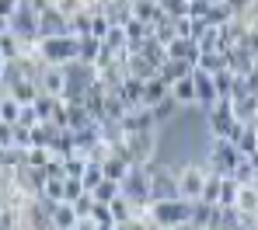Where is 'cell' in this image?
<instances>
[{
  "label": "cell",
  "mask_w": 258,
  "mask_h": 230,
  "mask_svg": "<svg viewBox=\"0 0 258 230\" xmlns=\"http://www.w3.org/2000/svg\"><path fill=\"white\" fill-rule=\"evenodd\" d=\"M39 11V39H63L70 35V21L56 11V0H32Z\"/></svg>",
  "instance_id": "3"
},
{
  "label": "cell",
  "mask_w": 258,
  "mask_h": 230,
  "mask_svg": "<svg viewBox=\"0 0 258 230\" xmlns=\"http://www.w3.org/2000/svg\"><path fill=\"white\" fill-rule=\"evenodd\" d=\"M56 11H59L67 21H74V18L84 11V0H56Z\"/></svg>",
  "instance_id": "40"
},
{
  "label": "cell",
  "mask_w": 258,
  "mask_h": 230,
  "mask_svg": "<svg viewBox=\"0 0 258 230\" xmlns=\"http://www.w3.org/2000/svg\"><path fill=\"white\" fill-rule=\"evenodd\" d=\"M230 143L237 146V154L241 157H251L258 150V133H255V126H237V133L230 136Z\"/></svg>",
  "instance_id": "16"
},
{
  "label": "cell",
  "mask_w": 258,
  "mask_h": 230,
  "mask_svg": "<svg viewBox=\"0 0 258 230\" xmlns=\"http://www.w3.org/2000/svg\"><path fill=\"white\" fill-rule=\"evenodd\" d=\"M174 178H178V188H181L185 202H199L203 188H206V178H210V168L206 164H181L174 171Z\"/></svg>",
  "instance_id": "4"
},
{
  "label": "cell",
  "mask_w": 258,
  "mask_h": 230,
  "mask_svg": "<svg viewBox=\"0 0 258 230\" xmlns=\"http://www.w3.org/2000/svg\"><path fill=\"white\" fill-rule=\"evenodd\" d=\"M206 122H210V133H213V139H230L234 133H237V115H234V105L230 101H216L213 108L206 112Z\"/></svg>",
  "instance_id": "7"
},
{
  "label": "cell",
  "mask_w": 258,
  "mask_h": 230,
  "mask_svg": "<svg viewBox=\"0 0 258 230\" xmlns=\"http://www.w3.org/2000/svg\"><path fill=\"white\" fill-rule=\"evenodd\" d=\"M91 195H94V202H101V206H112V202L122 195V185H119V182H101L98 188H94V192H91Z\"/></svg>",
  "instance_id": "26"
},
{
  "label": "cell",
  "mask_w": 258,
  "mask_h": 230,
  "mask_svg": "<svg viewBox=\"0 0 258 230\" xmlns=\"http://www.w3.org/2000/svg\"><path fill=\"white\" fill-rule=\"evenodd\" d=\"M147 216L154 220L157 230H181L192 223V202L178 199V202H150Z\"/></svg>",
  "instance_id": "2"
},
{
  "label": "cell",
  "mask_w": 258,
  "mask_h": 230,
  "mask_svg": "<svg viewBox=\"0 0 258 230\" xmlns=\"http://www.w3.org/2000/svg\"><path fill=\"white\" fill-rule=\"evenodd\" d=\"M199 42H192V39H174L171 46H168V59H178V63H188V66H199Z\"/></svg>",
  "instance_id": "11"
},
{
  "label": "cell",
  "mask_w": 258,
  "mask_h": 230,
  "mask_svg": "<svg viewBox=\"0 0 258 230\" xmlns=\"http://www.w3.org/2000/svg\"><path fill=\"white\" fill-rule=\"evenodd\" d=\"M199 52H203V56H206V52H223V32L210 25V32L199 39Z\"/></svg>",
  "instance_id": "33"
},
{
  "label": "cell",
  "mask_w": 258,
  "mask_h": 230,
  "mask_svg": "<svg viewBox=\"0 0 258 230\" xmlns=\"http://www.w3.org/2000/svg\"><path fill=\"white\" fill-rule=\"evenodd\" d=\"M35 52L45 59V66H74L81 59V39L74 35H63V39H39L35 42Z\"/></svg>",
  "instance_id": "1"
},
{
  "label": "cell",
  "mask_w": 258,
  "mask_h": 230,
  "mask_svg": "<svg viewBox=\"0 0 258 230\" xmlns=\"http://www.w3.org/2000/svg\"><path fill=\"white\" fill-rule=\"evenodd\" d=\"M178 108H181V105H178V101H174L171 94H168V98H164V101H161L157 108H150V112H154V119H157V126H161V122H168V119H171V115L178 112Z\"/></svg>",
  "instance_id": "36"
},
{
  "label": "cell",
  "mask_w": 258,
  "mask_h": 230,
  "mask_svg": "<svg viewBox=\"0 0 258 230\" xmlns=\"http://www.w3.org/2000/svg\"><path fill=\"white\" fill-rule=\"evenodd\" d=\"M192 73H196V66H188V63H178V59H168V63L157 70V77H161L168 88H171V84H178V81H188Z\"/></svg>",
  "instance_id": "14"
},
{
  "label": "cell",
  "mask_w": 258,
  "mask_h": 230,
  "mask_svg": "<svg viewBox=\"0 0 258 230\" xmlns=\"http://www.w3.org/2000/svg\"><path fill=\"white\" fill-rule=\"evenodd\" d=\"M220 192H223V178L210 171V178H206V188H203V199H199V202H206V206H220Z\"/></svg>",
  "instance_id": "27"
},
{
  "label": "cell",
  "mask_w": 258,
  "mask_h": 230,
  "mask_svg": "<svg viewBox=\"0 0 258 230\" xmlns=\"http://www.w3.org/2000/svg\"><path fill=\"white\" fill-rule=\"evenodd\" d=\"M122 126V133L126 136H140V133H157V119H154V112L150 108H133L126 119L119 122Z\"/></svg>",
  "instance_id": "10"
},
{
  "label": "cell",
  "mask_w": 258,
  "mask_h": 230,
  "mask_svg": "<svg viewBox=\"0 0 258 230\" xmlns=\"http://www.w3.org/2000/svg\"><path fill=\"white\" fill-rule=\"evenodd\" d=\"M237 213L258 220V185H241V195H237Z\"/></svg>",
  "instance_id": "18"
},
{
  "label": "cell",
  "mask_w": 258,
  "mask_h": 230,
  "mask_svg": "<svg viewBox=\"0 0 258 230\" xmlns=\"http://www.w3.org/2000/svg\"><path fill=\"white\" fill-rule=\"evenodd\" d=\"M112 216H115V227H122V223H129V220H133V206H129L122 195L112 202Z\"/></svg>",
  "instance_id": "38"
},
{
  "label": "cell",
  "mask_w": 258,
  "mask_h": 230,
  "mask_svg": "<svg viewBox=\"0 0 258 230\" xmlns=\"http://www.w3.org/2000/svg\"><path fill=\"white\" fill-rule=\"evenodd\" d=\"M74 230H101V227H98L94 220H77V227H74Z\"/></svg>",
  "instance_id": "47"
},
{
  "label": "cell",
  "mask_w": 258,
  "mask_h": 230,
  "mask_svg": "<svg viewBox=\"0 0 258 230\" xmlns=\"http://www.w3.org/2000/svg\"><path fill=\"white\" fill-rule=\"evenodd\" d=\"M21 108H25V105H18V101L7 94V98L0 101V122H4V126H18V119H21Z\"/></svg>",
  "instance_id": "29"
},
{
  "label": "cell",
  "mask_w": 258,
  "mask_h": 230,
  "mask_svg": "<svg viewBox=\"0 0 258 230\" xmlns=\"http://www.w3.org/2000/svg\"><path fill=\"white\" fill-rule=\"evenodd\" d=\"M28 164L45 178V168L52 164V154H49V150H28Z\"/></svg>",
  "instance_id": "39"
},
{
  "label": "cell",
  "mask_w": 258,
  "mask_h": 230,
  "mask_svg": "<svg viewBox=\"0 0 258 230\" xmlns=\"http://www.w3.org/2000/svg\"><path fill=\"white\" fill-rule=\"evenodd\" d=\"M11 32L25 46H35L39 42V11L32 7V0H18V14L11 18Z\"/></svg>",
  "instance_id": "5"
},
{
  "label": "cell",
  "mask_w": 258,
  "mask_h": 230,
  "mask_svg": "<svg viewBox=\"0 0 258 230\" xmlns=\"http://www.w3.org/2000/svg\"><path fill=\"white\" fill-rule=\"evenodd\" d=\"M237 161H241V154H237V146L230 143V139H213L210 143V171L220 175V178H230L234 175V168H237Z\"/></svg>",
  "instance_id": "8"
},
{
  "label": "cell",
  "mask_w": 258,
  "mask_h": 230,
  "mask_svg": "<svg viewBox=\"0 0 258 230\" xmlns=\"http://www.w3.org/2000/svg\"><path fill=\"white\" fill-rule=\"evenodd\" d=\"M188 7H192L188 0H185V4H181V0H178V4H161L164 18H171V21H188Z\"/></svg>",
  "instance_id": "37"
},
{
  "label": "cell",
  "mask_w": 258,
  "mask_h": 230,
  "mask_svg": "<svg viewBox=\"0 0 258 230\" xmlns=\"http://www.w3.org/2000/svg\"><path fill=\"white\" fill-rule=\"evenodd\" d=\"M56 105H59V98H49V94H39L35 98V115H39V122H52V112H56Z\"/></svg>",
  "instance_id": "34"
},
{
  "label": "cell",
  "mask_w": 258,
  "mask_h": 230,
  "mask_svg": "<svg viewBox=\"0 0 258 230\" xmlns=\"http://www.w3.org/2000/svg\"><path fill=\"white\" fill-rule=\"evenodd\" d=\"M171 98L185 108V105H196V81L188 77V81H178V84H171Z\"/></svg>",
  "instance_id": "25"
},
{
  "label": "cell",
  "mask_w": 258,
  "mask_h": 230,
  "mask_svg": "<svg viewBox=\"0 0 258 230\" xmlns=\"http://www.w3.org/2000/svg\"><path fill=\"white\" fill-rule=\"evenodd\" d=\"M39 91L49 94V98H59L63 101V94H67V70H59V66H49L42 77V84H39Z\"/></svg>",
  "instance_id": "12"
},
{
  "label": "cell",
  "mask_w": 258,
  "mask_h": 230,
  "mask_svg": "<svg viewBox=\"0 0 258 230\" xmlns=\"http://www.w3.org/2000/svg\"><path fill=\"white\" fill-rule=\"evenodd\" d=\"M178 199H181V188L174 171L150 164V202H178Z\"/></svg>",
  "instance_id": "6"
},
{
  "label": "cell",
  "mask_w": 258,
  "mask_h": 230,
  "mask_svg": "<svg viewBox=\"0 0 258 230\" xmlns=\"http://www.w3.org/2000/svg\"><path fill=\"white\" fill-rule=\"evenodd\" d=\"M91 220H94L98 227H115V216H112V206H101V202H94V213H91Z\"/></svg>",
  "instance_id": "41"
},
{
  "label": "cell",
  "mask_w": 258,
  "mask_h": 230,
  "mask_svg": "<svg viewBox=\"0 0 258 230\" xmlns=\"http://www.w3.org/2000/svg\"><path fill=\"white\" fill-rule=\"evenodd\" d=\"M234 84H237V77H234L230 70H223V73H216V77H213L216 98H220V101H230V94H234Z\"/></svg>",
  "instance_id": "30"
},
{
  "label": "cell",
  "mask_w": 258,
  "mask_h": 230,
  "mask_svg": "<svg viewBox=\"0 0 258 230\" xmlns=\"http://www.w3.org/2000/svg\"><path fill=\"white\" fill-rule=\"evenodd\" d=\"M67 108H70V133H81V129H91V126H98V122L87 115L84 101H67Z\"/></svg>",
  "instance_id": "20"
},
{
  "label": "cell",
  "mask_w": 258,
  "mask_h": 230,
  "mask_svg": "<svg viewBox=\"0 0 258 230\" xmlns=\"http://www.w3.org/2000/svg\"><path fill=\"white\" fill-rule=\"evenodd\" d=\"M157 154V133H140V136H126V161L133 168H147Z\"/></svg>",
  "instance_id": "9"
},
{
  "label": "cell",
  "mask_w": 258,
  "mask_h": 230,
  "mask_svg": "<svg viewBox=\"0 0 258 230\" xmlns=\"http://www.w3.org/2000/svg\"><path fill=\"white\" fill-rule=\"evenodd\" d=\"M171 94V88L161 81V77H154V81H147V88H143V108H157L164 98Z\"/></svg>",
  "instance_id": "19"
},
{
  "label": "cell",
  "mask_w": 258,
  "mask_h": 230,
  "mask_svg": "<svg viewBox=\"0 0 258 230\" xmlns=\"http://www.w3.org/2000/svg\"><path fill=\"white\" fill-rule=\"evenodd\" d=\"M237 195H241V185L234 178H223V192H220V209H237Z\"/></svg>",
  "instance_id": "31"
},
{
  "label": "cell",
  "mask_w": 258,
  "mask_h": 230,
  "mask_svg": "<svg viewBox=\"0 0 258 230\" xmlns=\"http://www.w3.org/2000/svg\"><path fill=\"white\" fill-rule=\"evenodd\" d=\"M181 230H199V227H192V223H188V227H181Z\"/></svg>",
  "instance_id": "48"
},
{
  "label": "cell",
  "mask_w": 258,
  "mask_h": 230,
  "mask_svg": "<svg viewBox=\"0 0 258 230\" xmlns=\"http://www.w3.org/2000/svg\"><path fill=\"white\" fill-rule=\"evenodd\" d=\"M18 126H21V129H35V126H39V115H35V108H32V105H25V108H21Z\"/></svg>",
  "instance_id": "45"
},
{
  "label": "cell",
  "mask_w": 258,
  "mask_h": 230,
  "mask_svg": "<svg viewBox=\"0 0 258 230\" xmlns=\"http://www.w3.org/2000/svg\"><path fill=\"white\" fill-rule=\"evenodd\" d=\"M129 171H133V164H126V161H119V157H115V154H112V157H108V161H105V164H101V175H105V182H126V175Z\"/></svg>",
  "instance_id": "21"
},
{
  "label": "cell",
  "mask_w": 258,
  "mask_h": 230,
  "mask_svg": "<svg viewBox=\"0 0 258 230\" xmlns=\"http://www.w3.org/2000/svg\"><path fill=\"white\" fill-rule=\"evenodd\" d=\"M237 14H241V4H223V0L220 4H210V25L213 28H227Z\"/></svg>",
  "instance_id": "17"
},
{
  "label": "cell",
  "mask_w": 258,
  "mask_h": 230,
  "mask_svg": "<svg viewBox=\"0 0 258 230\" xmlns=\"http://www.w3.org/2000/svg\"><path fill=\"white\" fill-rule=\"evenodd\" d=\"M196 70H203V73L216 77V73L227 70V56H223V52H206V56H199V66H196Z\"/></svg>",
  "instance_id": "24"
},
{
  "label": "cell",
  "mask_w": 258,
  "mask_h": 230,
  "mask_svg": "<svg viewBox=\"0 0 258 230\" xmlns=\"http://www.w3.org/2000/svg\"><path fill=\"white\" fill-rule=\"evenodd\" d=\"M59 126H52V122H39L35 129H32V150H52V143L59 139Z\"/></svg>",
  "instance_id": "15"
},
{
  "label": "cell",
  "mask_w": 258,
  "mask_h": 230,
  "mask_svg": "<svg viewBox=\"0 0 258 230\" xmlns=\"http://www.w3.org/2000/svg\"><path fill=\"white\" fill-rule=\"evenodd\" d=\"M143 88H147V81H133L129 77L126 84H122V91H119V98L129 105V112L133 108H143Z\"/></svg>",
  "instance_id": "22"
},
{
  "label": "cell",
  "mask_w": 258,
  "mask_h": 230,
  "mask_svg": "<svg viewBox=\"0 0 258 230\" xmlns=\"http://www.w3.org/2000/svg\"><path fill=\"white\" fill-rule=\"evenodd\" d=\"M87 164H91L87 157H70V161H63V175H67V178H77V182H81V178L87 175Z\"/></svg>",
  "instance_id": "35"
},
{
  "label": "cell",
  "mask_w": 258,
  "mask_h": 230,
  "mask_svg": "<svg viewBox=\"0 0 258 230\" xmlns=\"http://www.w3.org/2000/svg\"><path fill=\"white\" fill-rule=\"evenodd\" d=\"M52 227L56 230H74L77 227V213H74L70 202H59V206L52 209Z\"/></svg>",
  "instance_id": "23"
},
{
  "label": "cell",
  "mask_w": 258,
  "mask_h": 230,
  "mask_svg": "<svg viewBox=\"0 0 258 230\" xmlns=\"http://www.w3.org/2000/svg\"><path fill=\"white\" fill-rule=\"evenodd\" d=\"M81 195H84V185L77 182V178H67V182H63V202H70V206H74Z\"/></svg>",
  "instance_id": "44"
},
{
  "label": "cell",
  "mask_w": 258,
  "mask_h": 230,
  "mask_svg": "<svg viewBox=\"0 0 258 230\" xmlns=\"http://www.w3.org/2000/svg\"><path fill=\"white\" fill-rule=\"evenodd\" d=\"M74 213H77V220H91V213H94V195L84 192L77 202H74Z\"/></svg>",
  "instance_id": "43"
},
{
  "label": "cell",
  "mask_w": 258,
  "mask_h": 230,
  "mask_svg": "<svg viewBox=\"0 0 258 230\" xmlns=\"http://www.w3.org/2000/svg\"><path fill=\"white\" fill-rule=\"evenodd\" d=\"M161 4H133V18L136 21H143V25H154V21H161Z\"/></svg>",
  "instance_id": "28"
},
{
  "label": "cell",
  "mask_w": 258,
  "mask_h": 230,
  "mask_svg": "<svg viewBox=\"0 0 258 230\" xmlns=\"http://www.w3.org/2000/svg\"><path fill=\"white\" fill-rule=\"evenodd\" d=\"M63 182L67 178H49L42 188V199H49V202H63Z\"/></svg>",
  "instance_id": "42"
},
{
  "label": "cell",
  "mask_w": 258,
  "mask_h": 230,
  "mask_svg": "<svg viewBox=\"0 0 258 230\" xmlns=\"http://www.w3.org/2000/svg\"><path fill=\"white\" fill-rule=\"evenodd\" d=\"M4 150H14V126H4L0 122V154Z\"/></svg>",
  "instance_id": "46"
},
{
  "label": "cell",
  "mask_w": 258,
  "mask_h": 230,
  "mask_svg": "<svg viewBox=\"0 0 258 230\" xmlns=\"http://www.w3.org/2000/svg\"><path fill=\"white\" fill-rule=\"evenodd\" d=\"M126 70H129L133 81H154V77H157V66H154L150 59H143L140 52H129L126 56Z\"/></svg>",
  "instance_id": "13"
},
{
  "label": "cell",
  "mask_w": 258,
  "mask_h": 230,
  "mask_svg": "<svg viewBox=\"0 0 258 230\" xmlns=\"http://www.w3.org/2000/svg\"><path fill=\"white\" fill-rule=\"evenodd\" d=\"M255 171H258V168H255V161H251V157H241L230 178H234L237 185H251V182H255Z\"/></svg>",
  "instance_id": "32"
}]
</instances>
